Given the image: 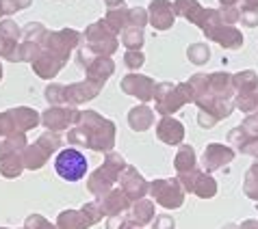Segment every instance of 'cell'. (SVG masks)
<instances>
[{
    "label": "cell",
    "instance_id": "1",
    "mask_svg": "<svg viewBox=\"0 0 258 229\" xmlns=\"http://www.w3.org/2000/svg\"><path fill=\"white\" fill-rule=\"evenodd\" d=\"M54 169L63 180L78 182L87 175V158L78 149H63L54 160Z\"/></svg>",
    "mask_w": 258,
    "mask_h": 229
},
{
    "label": "cell",
    "instance_id": "2",
    "mask_svg": "<svg viewBox=\"0 0 258 229\" xmlns=\"http://www.w3.org/2000/svg\"><path fill=\"white\" fill-rule=\"evenodd\" d=\"M152 195L159 199L165 207H178L182 203V190L178 188L176 182H154Z\"/></svg>",
    "mask_w": 258,
    "mask_h": 229
},
{
    "label": "cell",
    "instance_id": "3",
    "mask_svg": "<svg viewBox=\"0 0 258 229\" xmlns=\"http://www.w3.org/2000/svg\"><path fill=\"white\" fill-rule=\"evenodd\" d=\"M150 11H152V24L154 28H169L174 24V7H171L169 0H154L152 7H150Z\"/></svg>",
    "mask_w": 258,
    "mask_h": 229
},
{
    "label": "cell",
    "instance_id": "4",
    "mask_svg": "<svg viewBox=\"0 0 258 229\" xmlns=\"http://www.w3.org/2000/svg\"><path fill=\"white\" fill-rule=\"evenodd\" d=\"M230 139L236 147L241 149L243 154H247V156H256L258 158V134H252V132H247L245 128H234V130L230 132Z\"/></svg>",
    "mask_w": 258,
    "mask_h": 229
},
{
    "label": "cell",
    "instance_id": "5",
    "mask_svg": "<svg viewBox=\"0 0 258 229\" xmlns=\"http://www.w3.org/2000/svg\"><path fill=\"white\" fill-rule=\"evenodd\" d=\"M232 158H234L232 149H228L224 145H209L206 147V154H204V162H206V167H209V171H215L228 162H232Z\"/></svg>",
    "mask_w": 258,
    "mask_h": 229
},
{
    "label": "cell",
    "instance_id": "6",
    "mask_svg": "<svg viewBox=\"0 0 258 229\" xmlns=\"http://www.w3.org/2000/svg\"><path fill=\"white\" fill-rule=\"evenodd\" d=\"M152 87H154L152 80H150V78H143V76H128V78H124V82H121V89L126 93L139 95L141 99H150Z\"/></svg>",
    "mask_w": 258,
    "mask_h": 229
},
{
    "label": "cell",
    "instance_id": "7",
    "mask_svg": "<svg viewBox=\"0 0 258 229\" xmlns=\"http://www.w3.org/2000/svg\"><path fill=\"white\" fill-rule=\"evenodd\" d=\"M182 126L178 124L176 119H163L161 124H159V137L165 141V143H169V145H174V143H180L182 139Z\"/></svg>",
    "mask_w": 258,
    "mask_h": 229
},
{
    "label": "cell",
    "instance_id": "8",
    "mask_svg": "<svg viewBox=\"0 0 258 229\" xmlns=\"http://www.w3.org/2000/svg\"><path fill=\"white\" fill-rule=\"evenodd\" d=\"M176 9H178V13H182V16L187 18L189 22H196V24L202 22V18H204V13H206L202 7L198 5V0H178Z\"/></svg>",
    "mask_w": 258,
    "mask_h": 229
},
{
    "label": "cell",
    "instance_id": "9",
    "mask_svg": "<svg viewBox=\"0 0 258 229\" xmlns=\"http://www.w3.org/2000/svg\"><path fill=\"white\" fill-rule=\"evenodd\" d=\"M232 82H234V87L239 89V93H252V91H258V76H256V71H241V74H236L232 78Z\"/></svg>",
    "mask_w": 258,
    "mask_h": 229
},
{
    "label": "cell",
    "instance_id": "10",
    "mask_svg": "<svg viewBox=\"0 0 258 229\" xmlns=\"http://www.w3.org/2000/svg\"><path fill=\"white\" fill-rule=\"evenodd\" d=\"M193 184H189L193 190L198 192L200 197H213L215 195V182H213V177H209V175H198V171H193Z\"/></svg>",
    "mask_w": 258,
    "mask_h": 229
},
{
    "label": "cell",
    "instance_id": "11",
    "mask_svg": "<svg viewBox=\"0 0 258 229\" xmlns=\"http://www.w3.org/2000/svg\"><path fill=\"white\" fill-rule=\"evenodd\" d=\"M150 124H152V112L146 106H139V108H135L131 112V126L135 130H146Z\"/></svg>",
    "mask_w": 258,
    "mask_h": 229
},
{
    "label": "cell",
    "instance_id": "12",
    "mask_svg": "<svg viewBox=\"0 0 258 229\" xmlns=\"http://www.w3.org/2000/svg\"><path fill=\"white\" fill-rule=\"evenodd\" d=\"M243 190L249 199H256L258 201V162L254 167H249L247 175H245V182H243Z\"/></svg>",
    "mask_w": 258,
    "mask_h": 229
},
{
    "label": "cell",
    "instance_id": "13",
    "mask_svg": "<svg viewBox=\"0 0 258 229\" xmlns=\"http://www.w3.org/2000/svg\"><path fill=\"white\" fill-rule=\"evenodd\" d=\"M211 82H213V89H215V93L217 95H230V91H232V87H230V82H232V78L228 76V74H215V76H211Z\"/></svg>",
    "mask_w": 258,
    "mask_h": 229
},
{
    "label": "cell",
    "instance_id": "14",
    "mask_svg": "<svg viewBox=\"0 0 258 229\" xmlns=\"http://www.w3.org/2000/svg\"><path fill=\"white\" fill-rule=\"evenodd\" d=\"M76 112H61V110H50L46 114V121L48 126H54V128H66L68 124H72L70 119H74Z\"/></svg>",
    "mask_w": 258,
    "mask_h": 229
},
{
    "label": "cell",
    "instance_id": "15",
    "mask_svg": "<svg viewBox=\"0 0 258 229\" xmlns=\"http://www.w3.org/2000/svg\"><path fill=\"white\" fill-rule=\"evenodd\" d=\"M59 225H61V229H85V227H89V223L81 220V216H78L76 212H66V214H61Z\"/></svg>",
    "mask_w": 258,
    "mask_h": 229
},
{
    "label": "cell",
    "instance_id": "16",
    "mask_svg": "<svg viewBox=\"0 0 258 229\" xmlns=\"http://www.w3.org/2000/svg\"><path fill=\"white\" fill-rule=\"evenodd\" d=\"M236 106L245 112H252L258 108V91H252V93H239L236 97Z\"/></svg>",
    "mask_w": 258,
    "mask_h": 229
},
{
    "label": "cell",
    "instance_id": "17",
    "mask_svg": "<svg viewBox=\"0 0 258 229\" xmlns=\"http://www.w3.org/2000/svg\"><path fill=\"white\" fill-rule=\"evenodd\" d=\"M193 162H196V154H193V149L191 147H182L180 154H178V158H176V169L178 171H187V169L193 167Z\"/></svg>",
    "mask_w": 258,
    "mask_h": 229
},
{
    "label": "cell",
    "instance_id": "18",
    "mask_svg": "<svg viewBox=\"0 0 258 229\" xmlns=\"http://www.w3.org/2000/svg\"><path fill=\"white\" fill-rule=\"evenodd\" d=\"M124 44H126L128 48H141L143 35H141L139 28H133V31H128V33L124 35Z\"/></svg>",
    "mask_w": 258,
    "mask_h": 229
},
{
    "label": "cell",
    "instance_id": "19",
    "mask_svg": "<svg viewBox=\"0 0 258 229\" xmlns=\"http://www.w3.org/2000/svg\"><path fill=\"white\" fill-rule=\"evenodd\" d=\"M219 18H221V22L224 24H234L236 20L241 18V11L234 9V7H226V9L219 11Z\"/></svg>",
    "mask_w": 258,
    "mask_h": 229
},
{
    "label": "cell",
    "instance_id": "20",
    "mask_svg": "<svg viewBox=\"0 0 258 229\" xmlns=\"http://www.w3.org/2000/svg\"><path fill=\"white\" fill-rule=\"evenodd\" d=\"M209 56H211V52H209V48L206 46H193L189 50V59H193L196 63H204Z\"/></svg>",
    "mask_w": 258,
    "mask_h": 229
},
{
    "label": "cell",
    "instance_id": "21",
    "mask_svg": "<svg viewBox=\"0 0 258 229\" xmlns=\"http://www.w3.org/2000/svg\"><path fill=\"white\" fill-rule=\"evenodd\" d=\"M135 218L139 220V223H146V220L152 218V205L150 203H139L135 207Z\"/></svg>",
    "mask_w": 258,
    "mask_h": 229
},
{
    "label": "cell",
    "instance_id": "22",
    "mask_svg": "<svg viewBox=\"0 0 258 229\" xmlns=\"http://www.w3.org/2000/svg\"><path fill=\"white\" fill-rule=\"evenodd\" d=\"M241 22L245 26H256L258 24V9H247V7H243L241 11Z\"/></svg>",
    "mask_w": 258,
    "mask_h": 229
},
{
    "label": "cell",
    "instance_id": "23",
    "mask_svg": "<svg viewBox=\"0 0 258 229\" xmlns=\"http://www.w3.org/2000/svg\"><path fill=\"white\" fill-rule=\"evenodd\" d=\"M124 205H126V199L121 197L119 192H115V195H111V197H109V203H106L104 210H106V212H117L119 207H124Z\"/></svg>",
    "mask_w": 258,
    "mask_h": 229
},
{
    "label": "cell",
    "instance_id": "24",
    "mask_svg": "<svg viewBox=\"0 0 258 229\" xmlns=\"http://www.w3.org/2000/svg\"><path fill=\"white\" fill-rule=\"evenodd\" d=\"M128 20H131V24L135 28H141L143 24H146V11L143 9H133L131 13H128Z\"/></svg>",
    "mask_w": 258,
    "mask_h": 229
},
{
    "label": "cell",
    "instance_id": "25",
    "mask_svg": "<svg viewBox=\"0 0 258 229\" xmlns=\"http://www.w3.org/2000/svg\"><path fill=\"white\" fill-rule=\"evenodd\" d=\"M124 18H126V13H121V11H111V13H109V24L115 28V31H119L121 24L126 22Z\"/></svg>",
    "mask_w": 258,
    "mask_h": 229
},
{
    "label": "cell",
    "instance_id": "26",
    "mask_svg": "<svg viewBox=\"0 0 258 229\" xmlns=\"http://www.w3.org/2000/svg\"><path fill=\"white\" fill-rule=\"evenodd\" d=\"M243 128H245L247 132H252V134H258V112L249 114V117L243 121Z\"/></svg>",
    "mask_w": 258,
    "mask_h": 229
},
{
    "label": "cell",
    "instance_id": "27",
    "mask_svg": "<svg viewBox=\"0 0 258 229\" xmlns=\"http://www.w3.org/2000/svg\"><path fill=\"white\" fill-rule=\"evenodd\" d=\"M143 63V54L141 52H128L126 54V65L128 67H139Z\"/></svg>",
    "mask_w": 258,
    "mask_h": 229
},
{
    "label": "cell",
    "instance_id": "28",
    "mask_svg": "<svg viewBox=\"0 0 258 229\" xmlns=\"http://www.w3.org/2000/svg\"><path fill=\"white\" fill-rule=\"evenodd\" d=\"M159 223H161V225H159V227L154 225V229H169V227H171V220H169V218H165V216L159 218Z\"/></svg>",
    "mask_w": 258,
    "mask_h": 229
},
{
    "label": "cell",
    "instance_id": "29",
    "mask_svg": "<svg viewBox=\"0 0 258 229\" xmlns=\"http://www.w3.org/2000/svg\"><path fill=\"white\" fill-rule=\"evenodd\" d=\"M241 229H258V220H245L241 225Z\"/></svg>",
    "mask_w": 258,
    "mask_h": 229
},
{
    "label": "cell",
    "instance_id": "30",
    "mask_svg": "<svg viewBox=\"0 0 258 229\" xmlns=\"http://www.w3.org/2000/svg\"><path fill=\"white\" fill-rule=\"evenodd\" d=\"M243 7H247V9H258V0H243Z\"/></svg>",
    "mask_w": 258,
    "mask_h": 229
},
{
    "label": "cell",
    "instance_id": "31",
    "mask_svg": "<svg viewBox=\"0 0 258 229\" xmlns=\"http://www.w3.org/2000/svg\"><path fill=\"white\" fill-rule=\"evenodd\" d=\"M221 5H226V7H234V5H236V0H221Z\"/></svg>",
    "mask_w": 258,
    "mask_h": 229
},
{
    "label": "cell",
    "instance_id": "32",
    "mask_svg": "<svg viewBox=\"0 0 258 229\" xmlns=\"http://www.w3.org/2000/svg\"><path fill=\"white\" fill-rule=\"evenodd\" d=\"M106 5H109V7H115V5H121V0H106Z\"/></svg>",
    "mask_w": 258,
    "mask_h": 229
}]
</instances>
